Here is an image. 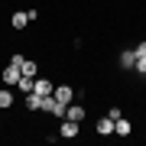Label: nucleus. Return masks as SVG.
I'll return each mask as SVG.
<instances>
[{"label": "nucleus", "instance_id": "nucleus-1", "mask_svg": "<svg viewBox=\"0 0 146 146\" xmlns=\"http://www.w3.org/2000/svg\"><path fill=\"white\" fill-rule=\"evenodd\" d=\"M20 78H23V68L16 65V62H10V65L3 68V84H16Z\"/></svg>", "mask_w": 146, "mask_h": 146}, {"label": "nucleus", "instance_id": "nucleus-2", "mask_svg": "<svg viewBox=\"0 0 146 146\" xmlns=\"http://www.w3.org/2000/svg\"><path fill=\"white\" fill-rule=\"evenodd\" d=\"M52 94H55V101H58V104H65V107L72 104V98H75V91L68 88V84H55V91H52Z\"/></svg>", "mask_w": 146, "mask_h": 146}, {"label": "nucleus", "instance_id": "nucleus-3", "mask_svg": "<svg viewBox=\"0 0 146 146\" xmlns=\"http://www.w3.org/2000/svg\"><path fill=\"white\" fill-rule=\"evenodd\" d=\"M33 91H36V94H42V98H49V94L55 91V84L49 81V78H39V75H36V84H33Z\"/></svg>", "mask_w": 146, "mask_h": 146}, {"label": "nucleus", "instance_id": "nucleus-4", "mask_svg": "<svg viewBox=\"0 0 146 146\" xmlns=\"http://www.w3.org/2000/svg\"><path fill=\"white\" fill-rule=\"evenodd\" d=\"M58 136H65V140H72V136H78V123L75 120H62V130H58Z\"/></svg>", "mask_w": 146, "mask_h": 146}, {"label": "nucleus", "instance_id": "nucleus-5", "mask_svg": "<svg viewBox=\"0 0 146 146\" xmlns=\"http://www.w3.org/2000/svg\"><path fill=\"white\" fill-rule=\"evenodd\" d=\"M65 117L75 120V123H81V120H84V107H81V104H68V107H65Z\"/></svg>", "mask_w": 146, "mask_h": 146}, {"label": "nucleus", "instance_id": "nucleus-6", "mask_svg": "<svg viewBox=\"0 0 146 146\" xmlns=\"http://www.w3.org/2000/svg\"><path fill=\"white\" fill-rule=\"evenodd\" d=\"M130 130H133L130 120H123V117H117V120H114V133H117V136H127Z\"/></svg>", "mask_w": 146, "mask_h": 146}, {"label": "nucleus", "instance_id": "nucleus-7", "mask_svg": "<svg viewBox=\"0 0 146 146\" xmlns=\"http://www.w3.org/2000/svg\"><path fill=\"white\" fill-rule=\"evenodd\" d=\"M98 133H104V136H107V133H114V117H110V114L98 120Z\"/></svg>", "mask_w": 146, "mask_h": 146}, {"label": "nucleus", "instance_id": "nucleus-8", "mask_svg": "<svg viewBox=\"0 0 146 146\" xmlns=\"http://www.w3.org/2000/svg\"><path fill=\"white\" fill-rule=\"evenodd\" d=\"M133 65H136V52H133V49L120 52V68H133Z\"/></svg>", "mask_w": 146, "mask_h": 146}, {"label": "nucleus", "instance_id": "nucleus-9", "mask_svg": "<svg viewBox=\"0 0 146 146\" xmlns=\"http://www.w3.org/2000/svg\"><path fill=\"white\" fill-rule=\"evenodd\" d=\"M26 107H29V110H39V107H42V94L29 91V94H26Z\"/></svg>", "mask_w": 146, "mask_h": 146}, {"label": "nucleus", "instance_id": "nucleus-10", "mask_svg": "<svg viewBox=\"0 0 146 146\" xmlns=\"http://www.w3.org/2000/svg\"><path fill=\"white\" fill-rule=\"evenodd\" d=\"M13 29H23V26H26V23H29V13H13Z\"/></svg>", "mask_w": 146, "mask_h": 146}, {"label": "nucleus", "instance_id": "nucleus-11", "mask_svg": "<svg viewBox=\"0 0 146 146\" xmlns=\"http://www.w3.org/2000/svg\"><path fill=\"white\" fill-rule=\"evenodd\" d=\"M10 104H13V94L7 88H0V107H10Z\"/></svg>", "mask_w": 146, "mask_h": 146}, {"label": "nucleus", "instance_id": "nucleus-12", "mask_svg": "<svg viewBox=\"0 0 146 146\" xmlns=\"http://www.w3.org/2000/svg\"><path fill=\"white\" fill-rule=\"evenodd\" d=\"M133 52H136V58H146V39H143V42H140V46H136V49H133Z\"/></svg>", "mask_w": 146, "mask_h": 146}, {"label": "nucleus", "instance_id": "nucleus-13", "mask_svg": "<svg viewBox=\"0 0 146 146\" xmlns=\"http://www.w3.org/2000/svg\"><path fill=\"white\" fill-rule=\"evenodd\" d=\"M133 68H136L140 75H146V58H136V65H133Z\"/></svg>", "mask_w": 146, "mask_h": 146}]
</instances>
